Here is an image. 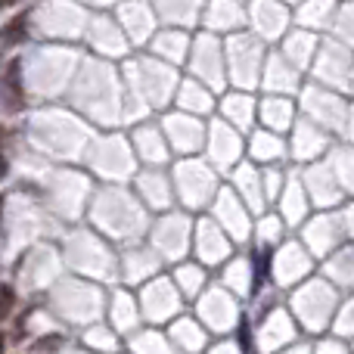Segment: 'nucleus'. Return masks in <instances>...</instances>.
Segmentation results:
<instances>
[{
	"label": "nucleus",
	"instance_id": "obj_1",
	"mask_svg": "<svg viewBox=\"0 0 354 354\" xmlns=\"http://www.w3.org/2000/svg\"><path fill=\"white\" fill-rule=\"evenodd\" d=\"M25 25H28V16H16V22H10L3 31H0V41L3 44H19L25 35Z\"/></svg>",
	"mask_w": 354,
	"mask_h": 354
},
{
	"label": "nucleus",
	"instance_id": "obj_3",
	"mask_svg": "<svg viewBox=\"0 0 354 354\" xmlns=\"http://www.w3.org/2000/svg\"><path fill=\"white\" fill-rule=\"evenodd\" d=\"M6 156H3V128H0V177H6Z\"/></svg>",
	"mask_w": 354,
	"mask_h": 354
},
{
	"label": "nucleus",
	"instance_id": "obj_5",
	"mask_svg": "<svg viewBox=\"0 0 354 354\" xmlns=\"http://www.w3.org/2000/svg\"><path fill=\"white\" fill-rule=\"evenodd\" d=\"M0 212H3V196H0Z\"/></svg>",
	"mask_w": 354,
	"mask_h": 354
},
{
	"label": "nucleus",
	"instance_id": "obj_2",
	"mask_svg": "<svg viewBox=\"0 0 354 354\" xmlns=\"http://www.w3.org/2000/svg\"><path fill=\"white\" fill-rule=\"evenodd\" d=\"M12 305H16V292H12V286H0V320L10 317Z\"/></svg>",
	"mask_w": 354,
	"mask_h": 354
},
{
	"label": "nucleus",
	"instance_id": "obj_4",
	"mask_svg": "<svg viewBox=\"0 0 354 354\" xmlns=\"http://www.w3.org/2000/svg\"><path fill=\"white\" fill-rule=\"evenodd\" d=\"M3 345H6V336H3V333H0V354H3Z\"/></svg>",
	"mask_w": 354,
	"mask_h": 354
}]
</instances>
